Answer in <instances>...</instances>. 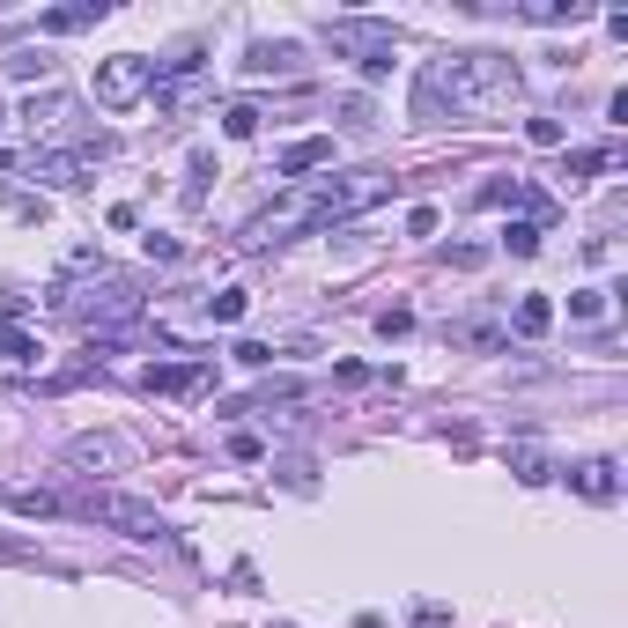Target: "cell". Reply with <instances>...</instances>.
I'll use <instances>...</instances> for the list:
<instances>
[{
	"instance_id": "e0dca14e",
	"label": "cell",
	"mask_w": 628,
	"mask_h": 628,
	"mask_svg": "<svg viewBox=\"0 0 628 628\" xmlns=\"http://www.w3.org/2000/svg\"><path fill=\"white\" fill-rule=\"evenodd\" d=\"M207 318H215V326H237L244 318V296L230 289V296H207Z\"/></svg>"
},
{
	"instance_id": "52a82bcc",
	"label": "cell",
	"mask_w": 628,
	"mask_h": 628,
	"mask_svg": "<svg viewBox=\"0 0 628 628\" xmlns=\"http://www.w3.org/2000/svg\"><path fill=\"white\" fill-rule=\"evenodd\" d=\"M74 119V104L60 97V89H45V97H30L23 104V126H30V141H52V133H60Z\"/></svg>"
},
{
	"instance_id": "cb8c5ba5",
	"label": "cell",
	"mask_w": 628,
	"mask_h": 628,
	"mask_svg": "<svg viewBox=\"0 0 628 628\" xmlns=\"http://www.w3.org/2000/svg\"><path fill=\"white\" fill-rule=\"evenodd\" d=\"M444 259H451V266H459V274H473V266H481L488 252H481V244H451V252H444Z\"/></svg>"
},
{
	"instance_id": "30bf717a",
	"label": "cell",
	"mask_w": 628,
	"mask_h": 628,
	"mask_svg": "<svg viewBox=\"0 0 628 628\" xmlns=\"http://www.w3.org/2000/svg\"><path fill=\"white\" fill-rule=\"evenodd\" d=\"M296 60H303V52L289 45V37H259L244 67H252V74H296Z\"/></svg>"
},
{
	"instance_id": "4fadbf2b",
	"label": "cell",
	"mask_w": 628,
	"mask_h": 628,
	"mask_svg": "<svg viewBox=\"0 0 628 628\" xmlns=\"http://www.w3.org/2000/svg\"><path fill=\"white\" fill-rule=\"evenodd\" d=\"M547 326H555V303H547V296H525V303H518V333L540 340Z\"/></svg>"
},
{
	"instance_id": "ba28073f",
	"label": "cell",
	"mask_w": 628,
	"mask_h": 628,
	"mask_svg": "<svg viewBox=\"0 0 628 628\" xmlns=\"http://www.w3.org/2000/svg\"><path fill=\"white\" fill-rule=\"evenodd\" d=\"M326 163H333V141H326V133H311V141H289V148H281L274 178H303V170H326Z\"/></svg>"
},
{
	"instance_id": "7402d4cb",
	"label": "cell",
	"mask_w": 628,
	"mask_h": 628,
	"mask_svg": "<svg viewBox=\"0 0 628 628\" xmlns=\"http://www.w3.org/2000/svg\"><path fill=\"white\" fill-rule=\"evenodd\" d=\"M8 74H23V82L37 74V82H45V74H52V60H45V52H15V60H8Z\"/></svg>"
},
{
	"instance_id": "5bb4252c",
	"label": "cell",
	"mask_w": 628,
	"mask_h": 628,
	"mask_svg": "<svg viewBox=\"0 0 628 628\" xmlns=\"http://www.w3.org/2000/svg\"><path fill=\"white\" fill-rule=\"evenodd\" d=\"M222 133H230V141H252L259 133V104H230L222 111Z\"/></svg>"
},
{
	"instance_id": "603a6c76",
	"label": "cell",
	"mask_w": 628,
	"mask_h": 628,
	"mask_svg": "<svg viewBox=\"0 0 628 628\" xmlns=\"http://www.w3.org/2000/svg\"><path fill=\"white\" fill-rule=\"evenodd\" d=\"M237 363H252V370H266V363H274V348H266V340H237Z\"/></svg>"
},
{
	"instance_id": "ac0fdd59",
	"label": "cell",
	"mask_w": 628,
	"mask_h": 628,
	"mask_svg": "<svg viewBox=\"0 0 628 628\" xmlns=\"http://www.w3.org/2000/svg\"><path fill=\"white\" fill-rule=\"evenodd\" d=\"M525 141L532 148H562V119H525Z\"/></svg>"
},
{
	"instance_id": "5b68a950",
	"label": "cell",
	"mask_w": 628,
	"mask_h": 628,
	"mask_svg": "<svg viewBox=\"0 0 628 628\" xmlns=\"http://www.w3.org/2000/svg\"><path fill=\"white\" fill-rule=\"evenodd\" d=\"M111 156V141L97 133V141H82V148H60V156H37V178L52 185V193H74V185H89V170H97Z\"/></svg>"
},
{
	"instance_id": "ffe728a7",
	"label": "cell",
	"mask_w": 628,
	"mask_h": 628,
	"mask_svg": "<svg viewBox=\"0 0 628 628\" xmlns=\"http://www.w3.org/2000/svg\"><path fill=\"white\" fill-rule=\"evenodd\" d=\"M606 170V148H577V156H569V178H599Z\"/></svg>"
},
{
	"instance_id": "7c38bea8",
	"label": "cell",
	"mask_w": 628,
	"mask_h": 628,
	"mask_svg": "<svg viewBox=\"0 0 628 628\" xmlns=\"http://www.w3.org/2000/svg\"><path fill=\"white\" fill-rule=\"evenodd\" d=\"M569 481H577L592 503H614V488H621V481H614V459H584L577 473H569Z\"/></svg>"
},
{
	"instance_id": "44dd1931",
	"label": "cell",
	"mask_w": 628,
	"mask_h": 628,
	"mask_svg": "<svg viewBox=\"0 0 628 628\" xmlns=\"http://www.w3.org/2000/svg\"><path fill=\"white\" fill-rule=\"evenodd\" d=\"M503 244H510V252H540V230H532V222H510V230H503Z\"/></svg>"
},
{
	"instance_id": "6da1fadb",
	"label": "cell",
	"mask_w": 628,
	"mask_h": 628,
	"mask_svg": "<svg viewBox=\"0 0 628 628\" xmlns=\"http://www.w3.org/2000/svg\"><path fill=\"white\" fill-rule=\"evenodd\" d=\"M399 178H385V170H333V178H311L296 185L289 200H274L266 215L244 230V244H281V237H303V230H333V222L363 215L370 200H385Z\"/></svg>"
},
{
	"instance_id": "8fae6325",
	"label": "cell",
	"mask_w": 628,
	"mask_h": 628,
	"mask_svg": "<svg viewBox=\"0 0 628 628\" xmlns=\"http://www.w3.org/2000/svg\"><path fill=\"white\" fill-rule=\"evenodd\" d=\"M67 459L74 466H126V444H119V436H74Z\"/></svg>"
},
{
	"instance_id": "d4e9b609",
	"label": "cell",
	"mask_w": 628,
	"mask_h": 628,
	"mask_svg": "<svg viewBox=\"0 0 628 628\" xmlns=\"http://www.w3.org/2000/svg\"><path fill=\"white\" fill-rule=\"evenodd\" d=\"M569 311H577V318H599L606 296H599V289H577V296H569Z\"/></svg>"
},
{
	"instance_id": "7a4b0ae2",
	"label": "cell",
	"mask_w": 628,
	"mask_h": 628,
	"mask_svg": "<svg viewBox=\"0 0 628 628\" xmlns=\"http://www.w3.org/2000/svg\"><path fill=\"white\" fill-rule=\"evenodd\" d=\"M444 97H451V111H466V119L510 111V104H518V67H510L503 52H451V60H436L422 82H414V111L436 119Z\"/></svg>"
},
{
	"instance_id": "d6986e66",
	"label": "cell",
	"mask_w": 628,
	"mask_h": 628,
	"mask_svg": "<svg viewBox=\"0 0 628 628\" xmlns=\"http://www.w3.org/2000/svg\"><path fill=\"white\" fill-rule=\"evenodd\" d=\"M510 466H518V481H532V488L547 481V459H540V451H532V444H518V459H510Z\"/></svg>"
},
{
	"instance_id": "2e32d148",
	"label": "cell",
	"mask_w": 628,
	"mask_h": 628,
	"mask_svg": "<svg viewBox=\"0 0 628 628\" xmlns=\"http://www.w3.org/2000/svg\"><path fill=\"white\" fill-rule=\"evenodd\" d=\"M0 355H8V363H30V355H37V340H30L23 326H8V333H0Z\"/></svg>"
},
{
	"instance_id": "3957f363",
	"label": "cell",
	"mask_w": 628,
	"mask_h": 628,
	"mask_svg": "<svg viewBox=\"0 0 628 628\" xmlns=\"http://www.w3.org/2000/svg\"><path fill=\"white\" fill-rule=\"evenodd\" d=\"M67 510H82V518H97V525H111V532H126V540H170L163 510H156V503H141V496H111V488H97V496H74Z\"/></svg>"
},
{
	"instance_id": "277c9868",
	"label": "cell",
	"mask_w": 628,
	"mask_h": 628,
	"mask_svg": "<svg viewBox=\"0 0 628 628\" xmlns=\"http://www.w3.org/2000/svg\"><path fill=\"white\" fill-rule=\"evenodd\" d=\"M141 97H156V60L148 52H111V60H97V104L104 111H133Z\"/></svg>"
},
{
	"instance_id": "8992f818",
	"label": "cell",
	"mask_w": 628,
	"mask_h": 628,
	"mask_svg": "<svg viewBox=\"0 0 628 628\" xmlns=\"http://www.w3.org/2000/svg\"><path fill=\"white\" fill-rule=\"evenodd\" d=\"M141 385L163 392V399H200V392H215V370L207 363H148Z\"/></svg>"
},
{
	"instance_id": "9a60e30c",
	"label": "cell",
	"mask_w": 628,
	"mask_h": 628,
	"mask_svg": "<svg viewBox=\"0 0 628 628\" xmlns=\"http://www.w3.org/2000/svg\"><path fill=\"white\" fill-rule=\"evenodd\" d=\"M15 510H23V518H67V496H15Z\"/></svg>"
},
{
	"instance_id": "9c48e42d",
	"label": "cell",
	"mask_w": 628,
	"mask_h": 628,
	"mask_svg": "<svg viewBox=\"0 0 628 628\" xmlns=\"http://www.w3.org/2000/svg\"><path fill=\"white\" fill-rule=\"evenodd\" d=\"M89 23H104V0H74V8H45V15H37V30H45V37H74V30H89Z\"/></svg>"
}]
</instances>
